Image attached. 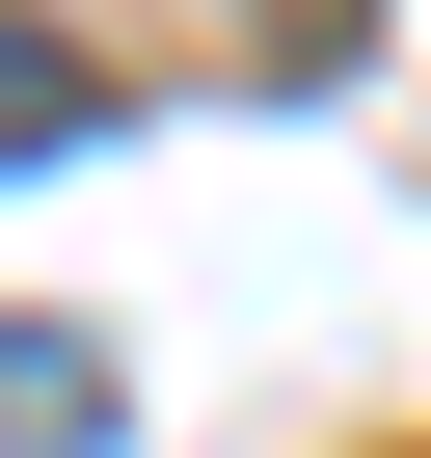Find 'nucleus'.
Returning a JSON list of instances; mask_svg holds the SVG:
<instances>
[{"label":"nucleus","instance_id":"7ed1b4c3","mask_svg":"<svg viewBox=\"0 0 431 458\" xmlns=\"http://www.w3.org/2000/svg\"><path fill=\"white\" fill-rule=\"evenodd\" d=\"M270 28H324V0H270Z\"/></svg>","mask_w":431,"mask_h":458},{"label":"nucleus","instance_id":"f257e3e1","mask_svg":"<svg viewBox=\"0 0 431 458\" xmlns=\"http://www.w3.org/2000/svg\"><path fill=\"white\" fill-rule=\"evenodd\" d=\"M0 458H108V351L81 324H0Z\"/></svg>","mask_w":431,"mask_h":458},{"label":"nucleus","instance_id":"f03ea898","mask_svg":"<svg viewBox=\"0 0 431 458\" xmlns=\"http://www.w3.org/2000/svg\"><path fill=\"white\" fill-rule=\"evenodd\" d=\"M108 135V81H81V28H28V0H0V162H81Z\"/></svg>","mask_w":431,"mask_h":458}]
</instances>
